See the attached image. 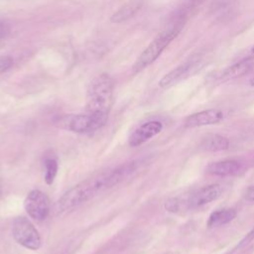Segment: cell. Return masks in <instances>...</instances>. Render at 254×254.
<instances>
[{
    "label": "cell",
    "instance_id": "3",
    "mask_svg": "<svg viewBox=\"0 0 254 254\" xmlns=\"http://www.w3.org/2000/svg\"><path fill=\"white\" fill-rule=\"evenodd\" d=\"M185 21L183 19H177L162 31L142 52L139 58L134 63L132 67L134 72H139L151 64H153L163 53V51L170 45V43L177 38L180 34Z\"/></svg>",
    "mask_w": 254,
    "mask_h": 254
},
{
    "label": "cell",
    "instance_id": "20",
    "mask_svg": "<svg viewBox=\"0 0 254 254\" xmlns=\"http://www.w3.org/2000/svg\"><path fill=\"white\" fill-rule=\"evenodd\" d=\"M254 239V228H252L241 240L240 242L238 243V247H244L246 246L247 244H249L250 242H252V240Z\"/></svg>",
    "mask_w": 254,
    "mask_h": 254
},
{
    "label": "cell",
    "instance_id": "11",
    "mask_svg": "<svg viewBox=\"0 0 254 254\" xmlns=\"http://www.w3.org/2000/svg\"><path fill=\"white\" fill-rule=\"evenodd\" d=\"M254 65V58L249 57L246 59H243L239 61L238 63L230 65L227 67L221 74L220 80L221 81H227L230 79H235L238 77H241L245 75L247 72H249Z\"/></svg>",
    "mask_w": 254,
    "mask_h": 254
},
{
    "label": "cell",
    "instance_id": "12",
    "mask_svg": "<svg viewBox=\"0 0 254 254\" xmlns=\"http://www.w3.org/2000/svg\"><path fill=\"white\" fill-rule=\"evenodd\" d=\"M143 0H128L110 17V21L115 24L123 23L132 18L143 6Z\"/></svg>",
    "mask_w": 254,
    "mask_h": 254
},
{
    "label": "cell",
    "instance_id": "24",
    "mask_svg": "<svg viewBox=\"0 0 254 254\" xmlns=\"http://www.w3.org/2000/svg\"><path fill=\"white\" fill-rule=\"evenodd\" d=\"M0 195H1V190H0Z\"/></svg>",
    "mask_w": 254,
    "mask_h": 254
},
{
    "label": "cell",
    "instance_id": "9",
    "mask_svg": "<svg viewBox=\"0 0 254 254\" xmlns=\"http://www.w3.org/2000/svg\"><path fill=\"white\" fill-rule=\"evenodd\" d=\"M163 130L162 122L158 120H151L138 126L129 136L128 144L130 147H138L153 137L157 136Z\"/></svg>",
    "mask_w": 254,
    "mask_h": 254
},
{
    "label": "cell",
    "instance_id": "13",
    "mask_svg": "<svg viewBox=\"0 0 254 254\" xmlns=\"http://www.w3.org/2000/svg\"><path fill=\"white\" fill-rule=\"evenodd\" d=\"M240 170V165L235 160H223L209 164L205 168V172L213 176H231Z\"/></svg>",
    "mask_w": 254,
    "mask_h": 254
},
{
    "label": "cell",
    "instance_id": "4",
    "mask_svg": "<svg viewBox=\"0 0 254 254\" xmlns=\"http://www.w3.org/2000/svg\"><path fill=\"white\" fill-rule=\"evenodd\" d=\"M106 121L107 119L85 112L64 116L58 121V125L74 133H88L101 128Z\"/></svg>",
    "mask_w": 254,
    "mask_h": 254
},
{
    "label": "cell",
    "instance_id": "1",
    "mask_svg": "<svg viewBox=\"0 0 254 254\" xmlns=\"http://www.w3.org/2000/svg\"><path fill=\"white\" fill-rule=\"evenodd\" d=\"M137 166L138 164L136 161L127 162L75 185L59 198L56 205L57 211L60 213L70 211L103 190L117 186L133 174L136 171Z\"/></svg>",
    "mask_w": 254,
    "mask_h": 254
},
{
    "label": "cell",
    "instance_id": "17",
    "mask_svg": "<svg viewBox=\"0 0 254 254\" xmlns=\"http://www.w3.org/2000/svg\"><path fill=\"white\" fill-rule=\"evenodd\" d=\"M165 208L169 212H173V213L178 212L181 208L180 200L177 197H171V198L167 199L166 202H165Z\"/></svg>",
    "mask_w": 254,
    "mask_h": 254
},
{
    "label": "cell",
    "instance_id": "14",
    "mask_svg": "<svg viewBox=\"0 0 254 254\" xmlns=\"http://www.w3.org/2000/svg\"><path fill=\"white\" fill-rule=\"evenodd\" d=\"M237 213L234 208H222L213 211L207 220V226L209 228L218 227L232 221L236 217Z\"/></svg>",
    "mask_w": 254,
    "mask_h": 254
},
{
    "label": "cell",
    "instance_id": "7",
    "mask_svg": "<svg viewBox=\"0 0 254 254\" xmlns=\"http://www.w3.org/2000/svg\"><path fill=\"white\" fill-rule=\"evenodd\" d=\"M200 59L197 56H193L185 63L181 64L174 69H172L170 72L165 74L159 81V85L162 88H168L177 82L184 79L186 76H188L192 70H194L195 66L199 64Z\"/></svg>",
    "mask_w": 254,
    "mask_h": 254
},
{
    "label": "cell",
    "instance_id": "5",
    "mask_svg": "<svg viewBox=\"0 0 254 254\" xmlns=\"http://www.w3.org/2000/svg\"><path fill=\"white\" fill-rule=\"evenodd\" d=\"M12 235L15 241L26 249L35 251L42 245L41 236L38 230L26 217L19 216L13 220Z\"/></svg>",
    "mask_w": 254,
    "mask_h": 254
},
{
    "label": "cell",
    "instance_id": "19",
    "mask_svg": "<svg viewBox=\"0 0 254 254\" xmlns=\"http://www.w3.org/2000/svg\"><path fill=\"white\" fill-rule=\"evenodd\" d=\"M12 64H13V60L10 57H0V73L10 68Z\"/></svg>",
    "mask_w": 254,
    "mask_h": 254
},
{
    "label": "cell",
    "instance_id": "22",
    "mask_svg": "<svg viewBox=\"0 0 254 254\" xmlns=\"http://www.w3.org/2000/svg\"><path fill=\"white\" fill-rule=\"evenodd\" d=\"M251 57L254 58V46H253V48L251 49Z\"/></svg>",
    "mask_w": 254,
    "mask_h": 254
},
{
    "label": "cell",
    "instance_id": "10",
    "mask_svg": "<svg viewBox=\"0 0 254 254\" xmlns=\"http://www.w3.org/2000/svg\"><path fill=\"white\" fill-rule=\"evenodd\" d=\"M222 193V189L218 184L204 186L197 190L190 198V206L199 207L216 200Z\"/></svg>",
    "mask_w": 254,
    "mask_h": 254
},
{
    "label": "cell",
    "instance_id": "2",
    "mask_svg": "<svg viewBox=\"0 0 254 254\" xmlns=\"http://www.w3.org/2000/svg\"><path fill=\"white\" fill-rule=\"evenodd\" d=\"M113 89V79L107 73L94 77L87 89L85 112L107 119L112 105Z\"/></svg>",
    "mask_w": 254,
    "mask_h": 254
},
{
    "label": "cell",
    "instance_id": "16",
    "mask_svg": "<svg viewBox=\"0 0 254 254\" xmlns=\"http://www.w3.org/2000/svg\"><path fill=\"white\" fill-rule=\"evenodd\" d=\"M44 167H45V175L44 179L47 185H52L55 182V179L58 174L59 164L58 160L54 157H48L44 161Z\"/></svg>",
    "mask_w": 254,
    "mask_h": 254
},
{
    "label": "cell",
    "instance_id": "23",
    "mask_svg": "<svg viewBox=\"0 0 254 254\" xmlns=\"http://www.w3.org/2000/svg\"><path fill=\"white\" fill-rule=\"evenodd\" d=\"M250 84H251L252 86H254V77H253V78L250 80Z\"/></svg>",
    "mask_w": 254,
    "mask_h": 254
},
{
    "label": "cell",
    "instance_id": "21",
    "mask_svg": "<svg viewBox=\"0 0 254 254\" xmlns=\"http://www.w3.org/2000/svg\"><path fill=\"white\" fill-rule=\"evenodd\" d=\"M244 197L249 202H254V186H250L246 189Z\"/></svg>",
    "mask_w": 254,
    "mask_h": 254
},
{
    "label": "cell",
    "instance_id": "8",
    "mask_svg": "<svg viewBox=\"0 0 254 254\" xmlns=\"http://www.w3.org/2000/svg\"><path fill=\"white\" fill-rule=\"evenodd\" d=\"M224 112L217 108L202 110L186 117L184 125L187 128H195L220 123L224 119Z\"/></svg>",
    "mask_w": 254,
    "mask_h": 254
},
{
    "label": "cell",
    "instance_id": "6",
    "mask_svg": "<svg viewBox=\"0 0 254 254\" xmlns=\"http://www.w3.org/2000/svg\"><path fill=\"white\" fill-rule=\"evenodd\" d=\"M24 207L31 218L41 221L46 219L50 213V200L44 191L33 190L27 194Z\"/></svg>",
    "mask_w": 254,
    "mask_h": 254
},
{
    "label": "cell",
    "instance_id": "18",
    "mask_svg": "<svg viewBox=\"0 0 254 254\" xmlns=\"http://www.w3.org/2000/svg\"><path fill=\"white\" fill-rule=\"evenodd\" d=\"M11 33V24L6 19L0 18V40L6 39Z\"/></svg>",
    "mask_w": 254,
    "mask_h": 254
},
{
    "label": "cell",
    "instance_id": "15",
    "mask_svg": "<svg viewBox=\"0 0 254 254\" xmlns=\"http://www.w3.org/2000/svg\"><path fill=\"white\" fill-rule=\"evenodd\" d=\"M200 147L209 152L224 151L229 147V140L226 137L218 134H210L202 140Z\"/></svg>",
    "mask_w": 254,
    "mask_h": 254
}]
</instances>
